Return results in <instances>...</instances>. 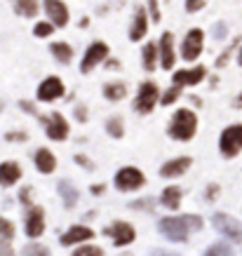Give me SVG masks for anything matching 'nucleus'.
I'll use <instances>...</instances> for the list:
<instances>
[{"label":"nucleus","mask_w":242,"mask_h":256,"mask_svg":"<svg viewBox=\"0 0 242 256\" xmlns=\"http://www.w3.org/2000/svg\"><path fill=\"white\" fill-rule=\"evenodd\" d=\"M202 228V219L200 216H172V219H162L160 221V230L167 235L169 240L174 242H183L188 237V230H198Z\"/></svg>","instance_id":"nucleus-1"},{"label":"nucleus","mask_w":242,"mask_h":256,"mask_svg":"<svg viewBox=\"0 0 242 256\" xmlns=\"http://www.w3.org/2000/svg\"><path fill=\"white\" fill-rule=\"evenodd\" d=\"M198 129V117L190 108H179L174 115H172V122H169V137L177 141H188L193 139Z\"/></svg>","instance_id":"nucleus-2"},{"label":"nucleus","mask_w":242,"mask_h":256,"mask_svg":"<svg viewBox=\"0 0 242 256\" xmlns=\"http://www.w3.org/2000/svg\"><path fill=\"white\" fill-rule=\"evenodd\" d=\"M160 101V92H158V85L155 83H141L139 85V92H137V99H134V108L139 113H151L155 104Z\"/></svg>","instance_id":"nucleus-3"},{"label":"nucleus","mask_w":242,"mask_h":256,"mask_svg":"<svg viewBox=\"0 0 242 256\" xmlns=\"http://www.w3.org/2000/svg\"><path fill=\"white\" fill-rule=\"evenodd\" d=\"M202 43H205V33L200 28H190L181 43V57L186 61H195L202 54Z\"/></svg>","instance_id":"nucleus-4"},{"label":"nucleus","mask_w":242,"mask_h":256,"mask_svg":"<svg viewBox=\"0 0 242 256\" xmlns=\"http://www.w3.org/2000/svg\"><path fill=\"white\" fill-rule=\"evenodd\" d=\"M221 153L226 158H233L235 153H240L242 148V125H233V127H226L221 134Z\"/></svg>","instance_id":"nucleus-5"},{"label":"nucleus","mask_w":242,"mask_h":256,"mask_svg":"<svg viewBox=\"0 0 242 256\" xmlns=\"http://www.w3.org/2000/svg\"><path fill=\"white\" fill-rule=\"evenodd\" d=\"M214 226H216V230L223 233L226 237H231L235 242H240L242 240V224L240 221H235L233 216L228 214H214Z\"/></svg>","instance_id":"nucleus-6"},{"label":"nucleus","mask_w":242,"mask_h":256,"mask_svg":"<svg viewBox=\"0 0 242 256\" xmlns=\"http://www.w3.org/2000/svg\"><path fill=\"white\" fill-rule=\"evenodd\" d=\"M116 186L120 191H134L139 186H144V174L137 167H122L116 174Z\"/></svg>","instance_id":"nucleus-7"},{"label":"nucleus","mask_w":242,"mask_h":256,"mask_svg":"<svg viewBox=\"0 0 242 256\" xmlns=\"http://www.w3.org/2000/svg\"><path fill=\"white\" fill-rule=\"evenodd\" d=\"M106 57H108V45H106V43H92V45H90V50H87L85 57H83L80 71H83V73H90V71H92L99 61H104Z\"/></svg>","instance_id":"nucleus-8"},{"label":"nucleus","mask_w":242,"mask_h":256,"mask_svg":"<svg viewBox=\"0 0 242 256\" xmlns=\"http://www.w3.org/2000/svg\"><path fill=\"white\" fill-rule=\"evenodd\" d=\"M205 75H207L205 66L183 68V71H177V73H174V85H179V87H193V85H198V83H202V80H205Z\"/></svg>","instance_id":"nucleus-9"},{"label":"nucleus","mask_w":242,"mask_h":256,"mask_svg":"<svg viewBox=\"0 0 242 256\" xmlns=\"http://www.w3.org/2000/svg\"><path fill=\"white\" fill-rule=\"evenodd\" d=\"M59 96H63V83L57 75L42 80L40 87H38V99H40V101H54V99H59Z\"/></svg>","instance_id":"nucleus-10"},{"label":"nucleus","mask_w":242,"mask_h":256,"mask_svg":"<svg viewBox=\"0 0 242 256\" xmlns=\"http://www.w3.org/2000/svg\"><path fill=\"white\" fill-rule=\"evenodd\" d=\"M160 66H162V68H165V71H169V68H172V66H174V59H177V57H174V35H172V33H162V38H160Z\"/></svg>","instance_id":"nucleus-11"},{"label":"nucleus","mask_w":242,"mask_h":256,"mask_svg":"<svg viewBox=\"0 0 242 256\" xmlns=\"http://www.w3.org/2000/svg\"><path fill=\"white\" fill-rule=\"evenodd\" d=\"M45 12H47V17L52 19L54 26H66L68 24V7L63 5L61 0H45Z\"/></svg>","instance_id":"nucleus-12"},{"label":"nucleus","mask_w":242,"mask_h":256,"mask_svg":"<svg viewBox=\"0 0 242 256\" xmlns=\"http://www.w3.org/2000/svg\"><path fill=\"white\" fill-rule=\"evenodd\" d=\"M47 137L54 141H63L68 137V122L63 120L61 113H54L47 120Z\"/></svg>","instance_id":"nucleus-13"},{"label":"nucleus","mask_w":242,"mask_h":256,"mask_svg":"<svg viewBox=\"0 0 242 256\" xmlns=\"http://www.w3.org/2000/svg\"><path fill=\"white\" fill-rule=\"evenodd\" d=\"M106 235H113V240H116L118 247L129 245V242L134 240V230H132V226L125 224V221H116L111 228H106Z\"/></svg>","instance_id":"nucleus-14"},{"label":"nucleus","mask_w":242,"mask_h":256,"mask_svg":"<svg viewBox=\"0 0 242 256\" xmlns=\"http://www.w3.org/2000/svg\"><path fill=\"white\" fill-rule=\"evenodd\" d=\"M146 31H148V14L144 7H137L134 22H132V28H129V38L132 40H141V38H146Z\"/></svg>","instance_id":"nucleus-15"},{"label":"nucleus","mask_w":242,"mask_h":256,"mask_svg":"<svg viewBox=\"0 0 242 256\" xmlns=\"http://www.w3.org/2000/svg\"><path fill=\"white\" fill-rule=\"evenodd\" d=\"M45 230V221H42V209L40 207H33L29 216H26V233L29 237H38Z\"/></svg>","instance_id":"nucleus-16"},{"label":"nucleus","mask_w":242,"mask_h":256,"mask_svg":"<svg viewBox=\"0 0 242 256\" xmlns=\"http://www.w3.org/2000/svg\"><path fill=\"white\" fill-rule=\"evenodd\" d=\"M19 176H21V167L17 162H2V165H0V183H2V186L17 183Z\"/></svg>","instance_id":"nucleus-17"},{"label":"nucleus","mask_w":242,"mask_h":256,"mask_svg":"<svg viewBox=\"0 0 242 256\" xmlns=\"http://www.w3.org/2000/svg\"><path fill=\"white\" fill-rule=\"evenodd\" d=\"M94 235V230L85 228V226H73L68 233L61 235V245H73V242H83V240H90Z\"/></svg>","instance_id":"nucleus-18"},{"label":"nucleus","mask_w":242,"mask_h":256,"mask_svg":"<svg viewBox=\"0 0 242 256\" xmlns=\"http://www.w3.org/2000/svg\"><path fill=\"white\" fill-rule=\"evenodd\" d=\"M190 167V158H179V160H172V162H165L160 174L162 176H179L183 171Z\"/></svg>","instance_id":"nucleus-19"},{"label":"nucleus","mask_w":242,"mask_h":256,"mask_svg":"<svg viewBox=\"0 0 242 256\" xmlns=\"http://www.w3.org/2000/svg\"><path fill=\"white\" fill-rule=\"evenodd\" d=\"M35 167H38L42 174H50V171L57 167V160H54V155L47 148H40L35 153Z\"/></svg>","instance_id":"nucleus-20"},{"label":"nucleus","mask_w":242,"mask_h":256,"mask_svg":"<svg viewBox=\"0 0 242 256\" xmlns=\"http://www.w3.org/2000/svg\"><path fill=\"white\" fill-rule=\"evenodd\" d=\"M50 50H52V54L57 57L59 64H68L73 59V50H71V45H66V43H52Z\"/></svg>","instance_id":"nucleus-21"},{"label":"nucleus","mask_w":242,"mask_h":256,"mask_svg":"<svg viewBox=\"0 0 242 256\" xmlns=\"http://www.w3.org/2000/svg\"><path fill=\"white\" fill-rule=\"evenodd\" d=\"M125 94H127L125 83H108V85L104 87V96L111 99V101H120V99H125Z\"/></svg>","instance_id":"nucleus-22"},{"label":"nucleus","mask_w":242,"mask_h":256,"mask_svg":"<svg viewBox=\"0 0 242 256\" xmlns=\"http://www.w3.org/2000/svg\"><path fill=\"white\" fill-rule=\"evenodd\" d=\"M141 57H144V68H146V71H153V68H155V61H158V47L153 43H146Z\"/></svg>","instance_id":"nucleus-23"},{"label":"nucleus","mask_w":242,"mask_h":256,"mask_svg":"<svg viewBox=\"0 0 242 256\" xmlns=\"http://www.w3.org/2000/svg\"><path fill=\"white\" fill-rule=\"evenodd\" d=\"M179 200H181V191L177 186H172V188H165L162 193V204L169 207V209H177L179 207Z\"/></svg>","instance_id":"nucleus-24"},{"label":"nucleus","mask_w":242,"mask_h":256,"mask_svg":"<svg viewBox=\"0 0 242 256\" xmlns=\"http://www.w3.org/2000/svg\"><path fill=\"white\" fill-rule=\"evenodd\" d=\"M14 10L24 17H35L38 14V2L35 0H14Z\"/></svg>","instance_id":"nucleus-25"},{"label":"nucleus","mask_w":242,"mask_h":256,"mask_svg":"<svg viewBox=\"0 0 242 256\" xmlns=\"http://www.w3.org/2000/svg\"><path fill=\"white\" fill-rule=\"evenodd\" d=\"M59 191H61V195H63V204H66V207H73V204L78 202V193H75L73 186H68V181L59 183Z\"/></svg>","instance_id":"nucleus-26"},{"label":"nucleus","mask_w":242,"mask_h":256,"mask_svg":"<svg viewBox=\"0 0 242 256\" xmlns=\"http://www.w3.org/2000/svg\"><path fill=\"white\" fill-rule=\"evenodd\" d=\"M12 237H14V224L0 216V240L2 242H10Z\"/></svg>","instance_id":"nucleus-27"},{"label":"nucleus","mask_w":242,"mask_h":256,"mask_svg":"<svg viewBox=\"0 0 242 256\" xmlns=\"http://www.w3.org/2000/svg\"><path fill=\"white\" fill-rule=\"evenodd\" d=\"M179 94H181V87H179V85L169 87L167 92L162 94V99H160V104H165V106H169V104H174V101L179 99Z\"/></svg>","instance_id":"nucleus-28"},{"label":"nucleus","mask_w":242,"mask_h":256,"mask_svg":"<svg viewBox=\"0 0 242 256\" xmlns=\"http://www.w3.org/2000/svg\"><path fill=\"white\" fill-rule=\"evenodd\" d=\"M106 129L111 132V137L120 139V137H122V120H120V117H111L108 125H106Z\"/></svg>","instance_id":"nucleus-29"},{"label":"nucleus","mask_w":242,"mask_h":256,"mask_svg":"<svg viewBox=\"0 0 242 256\" xmlns=\"http://www.w3.org/2000/svg\"><path fill=\"white\" fill-rule=\"evenodd\" d=\"M205 256H233V249L228 245H212Z\"/></svg>","instance_id":"nucleus-30"},{"label":"nucleus","mask_w":242,"mask_h":256,"mask_svg":"<svg viewBox=\"0 0 242 256\" xmlns=\"http://www.w3.org/2000/svg\"><path fill=\"white\" fill-rule=\"evenodd\" d=\"M52 31H54V24H50V22L35 24V28H33V33H35L38 38H47V35H52Z\"/></svg>","instance_id":"nucleus-31"},{"label":"nucleus","mask_w":242,"mask_h":256,"mask_svg":"<svg viewBox=\"0 0 242 256\" xmlns=\"http://www.w3.org/2000/svg\"><path fill=\"white\" fill-rule=\"evenodd\" d=\"M47 254H50V252L42 245H29V247H24V254L21 256H47Z\"/></svg>","instance_id":"nucleus-32"},{"label":"nucleus","mask_w":242,"mask_h":256,"mask_svg":"<svg viewBox=\"0 0 242 256\" xmlns=\"http://www.w3.org/2000/svg\"><path fill=\"white\" fill-rule=\"evenodd\" d=\"M73 256H104L99 247H83V249H75Z\"/></svg>","instance_id":"nucleus-33"},{"label":"nucleus","mask_w":242,"mask_h":256,"mask_svg":"<svg viewBox=\"0 0 242 256\" xmlns=\"http://www.w3.org/2000/svg\"><path fill=\"white\" fill-rule=\"evenodd\" d=\"M207 5V0H186V10L188 12H200Z\"/></svg>","instance_id":"nucleus-34"},{"label":"nucleus","mask_w":242,"mask_h":256,"mask_svg":"<svg viewBox=\"0 0 242 256\" xmlns=\"http://www.w3.org/2000/svg\"><path fill=\"white\" fill-rule=\"evenodd\" d=\"M148 10H151V17H153V22H160V10H158V0H148Z\"/></svg>","instance_id":"nucleus-35"},{"label":"nucleus","mask_w":242,"mask_h":256,"mask_svg":"<svg viewBox=\"0 0 242 256\" xmlns=\"http://www.w3.org/2000/svg\"><path fill=\"white\" fill-rule=\"evenodd\" d=\"M5 139L7 141H26V134H21V132H10Z\"/></svg>","instance_id":"nucleus-36"},{"label":"nucleus","mask_w":242,"mask_h":256,"mask_svg":"<svg viewBox=\"0 0 242 256\" xmlns=\"http://www.w3.org/2000/svg\"><path fill=\"white\" fill-rule=\"evenodd\" d=\"M0 256H14V252L10 249V245L2 242V240H0Z\"/></svg>","instance_id":"nucleus-37"},{"label":"nucleus","mask_w":242,"mask_h":256,"mask_svg":"<svg viewBox=\"0 0 242 256\" xmlns=\"http://www.w3.org/2000/svg\"><path fill=\"white\" fill-rule=\"evenodd\" d=\"M78 120H80V122H85V120H87V113H85V108H83V106L78 108Z\"/></svg>","instance_id":"nucleus-38"},{"label":"nucleus","mask_w":242,"mask_h":256,"mask_svg":"<svg viewBox=\"0 0 242 256\" xmlns=\"http://www.w3.org/2000/svg\"><path fill=\"white\" fill-rule=\"evenodd\" d=\"M134 207H148V209H151V207H153V200H146V202H134Z\"/></svg>","instance_id":"nucleus-39"},{"label":"nucleus","mask_w":242,"mask_h":256,"mask_svg":"<svg viewBox=\"0 0 242 256\" xmlns=\"http://www.w3.org/2000/svg\"><path fill=\"white\" fill-rule=\"evenodd\" d=\"M238 64L242 66V50H240V57H238Z\"/></svg>","instance_id":"nucleus-40"},{"label":"nucleus","mask_w":242,"mask_h":256,"mask_svg":"<svg viewBox=\"0 0 242 256\" xmlns=\"http://www.w3.org/2000/svg\"><path fill=\"white\" fill-rule=\"evenodd\" d=\"M153 256H169V254H160V252H155V254H153Z\"/></svg>","instance_id":"nucleus-41"},{"label":"nucleus","mask_w":242,"mask_h":256,"mask_svg":"<svg viewBox=\"0 0 242 256\" xmlns=\"http://www.w3.org/2000/svg\"><path fill=\"white\" fill-rule=\"evenodd\" d=\"M240 104H242V94H240V96H238V106H240Z\"/></svg>","instance_id":"nucleus-42"},{"label":"nucleus","mask_w":242,"mask_h":256,"mask_svg":"<svg viewBox=\"0 0 242 256\" xmlns=\"http://www.w3.org/2000/svg\"><path fill=\"white\" fill-rule=\"evenodd\" d=\"M0 111H2V101H0Z\"/></svg>","instance_id":"nucleus-43"}]
</instances>
